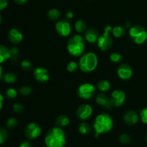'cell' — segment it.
<instances>
[{
    "instance_id": "1",
    "label": "cell",
    "mask_w": 147,
    "mask_h": 147,
    "mask_svg": "<svg viewBox=\"0 0 147 147\" xmlns=\"http://www.w3.org/2000/svg\"><path fill=\"white\" fill-rule=\"evenodd\" d=\"M45 143L47 147H65L66 144L65 133L62 128L53 127L47 131Z\"/></svg>"
},
{
    "instance_id": "2",
    "label": "cell",
    "mask_w": 147,
    "mask_h": 147,
    "mask_svg": "<svg viewBox=\"0 0 147 147\" xmlns=\"http://www.w3.org/2000/svg\"><path fill=\"white\" fill-rule=\"evenodd\" d=\"M93 127L96 131L95 136H98L101 134L108 133L113 127V119L109 113H100L95 119Z\"/></svg>"
},
{
    "instance_id": "3",
    "label": "cell",
    "mask_w": 147,
    "mask_h": 147,
    "mask_svg": "<svg viewBox=\"0 0 147 147\" xmlns=\"http://www.w3.org/2000/svg\"><path fill=\"white\" fill-rule=\"evenodd\" d=\"M86 48V40L80 34H76L72 36L67 43V50L70 55L79 57L84 53Z\"/></svg>"
},
{
    "instance_id": "4",
    "label": "cell",
    "mask_w": 147,
    "mask_h": 147,
    "mask_svg": "<svg viewBox=\"0 0 147 147\" xmlns=\"http://www.w3.org/2000/svg\"><path fill=\"white\" fill-rule=\"evenodd\" d=\"M98 60L96 53L88 52L80 56L78 61L79 68L83 73H90L97 68Z\"/></svg>"
},
{
    "instance_id": "5",
    "label": "cell",
    "mask_w": 147,
    "mask_h": 147,
    "mask_svg": "<svg viewBox=\"0 0 147 147\" xmlns=\"http://www.w3.org/2000/svg\"><path fill=\"white\" fill-rule=\"evenodd\" d=\"M131 40L137 45H142L147 40V31L141 25L131 26L129 31Z\"/></svg>"
},
{
    "instance_id": "6",
    "label": "cell",
    "mask_w": 147,
    "mask_h": 147,
    "mask_svg": "<svg viewBox=\"0 0 147 147\" xmlns=\"http://www.w3.org/2000/svg\"><path fill=\"white\" fill-rule=\"evenodd\" d=\"M112 29L113 27L111 26H106L104 29V32L99 36L97 41V45L102 51H106L109 50L113 45V37L110 34V32H111Z\"/></svg>"
},
{
    "instance_id": "7",
    "label": "cell",
    "mask_w": 147,
    "mask_h": 147,
    "mask_svg": "<svg viewBox=\"0 0 147 147\" xmlns=\"http://www.w3.org/2000/svg\"><path fill=\"white\" fill-rule=\"evenodd\" d=\"M96 88L94 85L89 83H85L80 85L77 90L78 96L82 99L88 100L96 95Z\"/></svg>"
},
{
    "instance_id": "8",
    "label": "cell",
    "mask_w": 147,
    "mask_h": 147,
    "mask_svg": "<svg viewBox=\"0 0 147 147\" xmlns=\"http://www.w3.org/2000/svg\"><path fill=\"white\" fill-rule=\"evenodd\" d=\"M41 127L38 123H36L32 122L30 123L26 126L25 130H24V135L26 138L29 140H34L39 137L41 134Z\"/></svg>"
},
{
    "instance_id": "9",
    "label": "cell",
    "mask_w": 147,
    "mask_h": 147,
    "mask_svg": "<svg viewBox=\"0 0 147 147\" xmlns=\"http://www.w3.org/2000/svg\"><path fill=\"white\" fill-rule=\"evenodd\" d=\"M55 30L57 34L61 37H68L72 32V26L70 23L66 20H61L55 24Z\"/></svg>"
},
{
    "instance_id": "10",
    "label": "cell",
    "mask_w": 147,
    "mask_h": 147,
    "mask_svg": "<svg viewBox=\"0 0 147 147\" xmlns=\"http://www.w3.org/2000/svg\"><path fill=\"white\" fill-rule=\"evenodd\" d=\"M126 100V93L121 90H115L111 93L110 101L112 106L120 107L123 106Z\"/></svg>"
},
{
    "instance_id": "11",
    "label": "cell",
    "mask_w": 147,
    "mask_h": 147,
    "mask_svg": "<svg viewBox=\"0 0 147 147\" xmlns=\"http://www.w3.org/2000/svg\"><path fill=\"white\" fill-rule=\"evenodd\" d=\"M92 114H93V108L88 103L80 105L76 111V116L82 121H86L90 119Z\"/></svg>"
},
{
    "instance_id": "12",
    "label": "cell",
    "mask_w": 147,
    "mask_h": 147,
    "mask_svg": "<svg viewBox=\"0 0 147 147\" xmlns=\"http://www.w3.org/2000/svg\"><path fill=\"white\" fill-rule=\"evenodd\" d=\"M117 75L121 80H128L133 76V70L127 63H121L117 68Z\"/></svg>"
},
{
    "instance_id": "13",
    "label": "cell",
    "mask_w": 147,
    "mask_h": 147,
    "mask_svg": "<svg viewBox=\"0 0 147 147\" xmlns=\"http://www.w3.org/2000/svg\"><path fill=\"white\" fill-rule=\"evenodd\" d=\"M34 78L40 83H46L50 79V73L48 70L42 67H36L33 73Z\"/></svg>"
},
{
    "instance_id": "14",
    "label": "cell",
    "mask_w": 147,
    "mask_h": 147,
    "mask_svg": "<svg viewBox=\"0 0 147 147\" xmlns=\"http://www.w3.org/2000/svg\"><path fill=\"white\" fill-rule=\"evenodd\" d=\"M139 119V115L134 110L128 111L123 116V121L128 126H134L136 124Z\"/></svg>"
},
{
    "instance_id": "15",
    "label": "cell",
    "mask_w": 147,
    "mask_h": 147,
    "mask_svg": "<svg viewBox=\"0 0 147 147\" xmlns=\"http://www.w3.org/2000/svg\"><path fill=\"white\" fill-rule=\"evenodd\" d=\"M8 39L12 44H20L23 40V34L18 29L12 28L9 30L8 33Z\"/></svg>"
},
{
    "instance_id": "16",
    "label": "cell",
    "mask_w": 147,
    "mask_h": 147,
    "mask_svg": "<svg viewBox=\"0 0 147 147\" xmlns=\"http://www.w3.org/2000/svg\"><path fill=\"white\" fill-rule=\"evenodd\" d=\"M100 36L98 31L94 28H89L87 29L84 33V38L88 42L91 43V44H95L97 42L98 37Z\"/></svg>"
},
{
    "instance_id": "17",
    "label": "cell",
    "mask_w": 147,
    "mask_h": 147,
    "mask_svg": "<svg viewBox=\"0 0 147 147\" xmlns=\"http://www.w3.org/2000/svg\"><path fill=\"white\" fill-rule=\"evenodd\" d=\"M96 101L98 104L101 106H103L106 109H110L113 107L111 103L110 98H108V96L104 93L100 92V93L96 95Z\"/></svg>"
},
{
    "instance_id": "18",
    "label": "cell",
    "mask_w": 147,
    "mask_h": 147,
    "mask_svg": "<svg viewBox=\"0 0 147 147\" xmlns=\"http://www.w3.org/2000/svg\"><path fill=\"white\" fill-rule=\"evenodd\" d=\"M11 57L10 50L6 46L0 44V64L9 60Z\"/></svg>"
},
{
    "instance_id": "19",
    "label": "cell",
    "mask_w": 147,
    "mask_h": 147,
    "mask_svg": "<svg viewBox=\"0 0 147 147\" xmlns=\"http://www.w3.org/2000/svg\"><path fill=\"white\" fill-rule=\"evenodd\" d=\"M69 123H70V119H69L68 116L64 114L58 116L55 120V125L57 127H65Z\"/></svg>"
},
{
    "instance_id": "20",
    "label": "cell",
    "mask_w": 147,
    "mask_h": 147,
    "mask_svg": "<svg viewBox=\"0 0 147 147\" xmlns=\"http://www.w3.org/2000/svg\"><path fill=\"white\" fill-rule=\"evenodd\" d=\"M112 35L114 36L116 38H120V37H123L126 33V28L123 27V26L118 25L116 27H113L111 30Z\"/></svg>"
},
{
    "instance_id": "21",
    "label": "cell",
    "mask_w": 147,
    "mask_h": 147,
    "mask_svg": "<svg viewBox=\"0 0 147 147\" xmlns=\"http://www.w3.org/2000/svg\"><path fill=\"white\" fill-rule=\"evenodd\" d=\"M75 30L77 32L78 34L85 33L87 30V24L86 21L83 20H78L75 23Z\"/></svg>"
},
{
    "instance_id": "22",
    "label": "cell",
    "mask_w": 147,
    "mask_h": 147,
    "mask_svg": "<svg viewBox=\"0 0 147 147\" xmlns=\"http://www.w3.org/2000/svg\"><path fill=\"white\" fill-rule=\"evenodd\" d=\"M97 88L101 93H106L111 89V83L109 80H100L97 83Z\"/></svg>"
},
{
    "instance_id": "23",
    "label": "cell",
    "mask_w": 147,
    "mask_h": 147,
    "mask_svg": "<svg viewBox=\"0 0 147 147\" xmlns=\"http://www.w3.org/2000/svg\"><path fill=\"white\" fill-rule=\"evenodd\" d=\"M78 131L83 135L89 134L91 133L92 127L89 123L86 122H82L78 126Z\"/></svg>"
},
{
    "instance_id": "24",
    "label": "cell",
    "mask_w": 147,
    "mask_h": 147,
    "mask_svg": "<svg viewBox=\"0 0 147 147\" xmlns=\"http://www.w3.org/2000/svg\"><path fill=\"white\" fill-rule=\"evenodd\" d=\"M47 17L50 20L56 21L60 18L61 14H60V11L57 9H50L47 12Z\"/></svg>"
},
{
    "instance_id": "25",
    "label": "cell",
    "mask_w": 147,
    "mask_h": 147,
    "mask_svg": "<svg viewBox=\"0 0 147 147\" xmlns=\"http://www.w3.org/2000/svg\"><path fill=\"white\" fill-rule=\"evenodd\" d=\"M3 80L7 83H14L17 80V77L14 73L8 72L3 75Z\"/></svg>"
},
{
    "instance_id": "26",
    "label": "cell",
    "mask_w": 147,
    "mask_h": 147,
    "mask_svg": "<svg viewBox=\"0 0 147 147\" xmlns=\"http://www.w3.org/2000/svg\"><path fill=\"white\" fill-rule=\"evenodd\" d=\"M79 68V65L75 61H70V63H67V66H66V69L70 73H75L78 70Z\"/></svg>"
},
{
    "instance_id": "27",
    "label": "cell",
    "mask_w": 147,
    "mask_h": 147,
    "mask_svg": "<svg viewBox=\"0 0 147 147\" xmlns=\"http://www.w3.org/2000/svg\"><path fill=\"white\" fill-rule=\"evenodd\" d=\"M8 139V132L7 129L0 127V145L4 144Z\"/></svg>"
},
{
    "instance_id": "28",
    "label": "cell",
    "mask_w": 147,
    "mask_h": 147,
    "mask_svg": "<svg viewBox=\"0 0 147 147\" xmlns=\"http://www.w3.org/2000/svg\"><path fill=\"white\" fill-rule=\"evenodd\" d=\"M123 60V57L118 53H113L110 55V60L113 63H119Z\"/></svg>"
},
{
    "instance_id": "29",
    "label": "cell",
    "mask_w": 147,
    "mask_h": 147,
    "mask_svg": "<svg viewBox=\"0 0 147 147\" xmlns=\"http://www.w3.org/2000/svg\"><path fill=\"white\" fill-rule=\"evenodd\" d=\"M10 52H11V57H10V60H11L12 61L17 60L19 57V55H20V50H19L18 47H11L10 49Z\"/></svg>"
},
{
    "instance_id": "30",
    "label": "cell",
    "mask_w": 147,
    "mask_h": 147,
    "mask_svg": "<svg viewBox=\"0 0 147 147\" xmlns=\"http://www.w3.org/2000/svg\"><path fill=\"white\" fill-rule=\"evenodd\" d=\"M5 95L7 98H9L14 99L17 96V91L14 88H8L6 90Z\"/></svg>"
},
{
    "instance_id": "31",
    "label": "cell",
    "mask_w": 147,
    "mask_h": 147,
    "mask_svg": "<svg viewBox=\"0 0 147 147\" xmlns=\"http://www.w3.org/2000/svg\"><path fill=\"white\" fill-rule=\"evenodd\" d=\"M17 123H18V122H17V119H16L15 118L11 117L9 118V119L7 121L6 125H7V127L8 128V129H14V128L17 126Z\"/></svg>"
},
{
    "instance_id": "32",
    "label": "cell",
    "mask_w": 147,
    "mask_h": 147,
    "mask_svg": "<svg viewBox=\"0 0 147 147\" xmlns=\"http://www.w3.org/2000/svg\"><path fill=\"white\" fill-rule=\"evenodd\" d=\"M32 92V89L31 87H30V86H24L20 88V94L22 95V96H29V95L31 94Z\"/></svg>"
},
{
    "instance_id": "33",
    "label": "cell",
    "mask_w": 147,
    "mask_h": 147,
    "mask_svg": "<svg viewBox=\"0 0 147 147\" xmlns=\"http://www.w3.org/2000/svg\"><path fill=\"white\" fill-rule=\"evenodd\" d=\"M119 141L123 144H128L131 141V136L128 134H123L119 137Z\"/></svg>"
},
{
    "instance_id": "34",
    "label": "cell",
    "mask_w": 147,
    "mask_h": 147,
    "mask_svg": "<svg viewBox=\"0 0 147 147\" xmlns=\"http://www.w3.org/2000/svg\"><path fill=\"white\" fill-rule=\"evenodd\" d=\"M21 67L23 70H26V71H30L32 69V65L29 60H24L21 62Z\"/></svg>"
},
{
    "instance_id": "35",
    "label": "cell",
    "mask_w": 147,
    "mask_h": 147,
    "mask_svg": "<svg viewBox=\"0 0 147 147\" xmlns=\"http://www.w3.org/2000/svg\"><path fill=\"white\" fill-rule=\"evenodd\" d=\"M139 117H140V119L142 121V123L147 125V107L144 108V109H143L141 111Z\"/></svg>"
},
{
    "instance_id": "36",
    "label": "cell",
    "mask_w": 147,
    "mask_h": 147,
    "mask_svg": "<svg viewBox=\"0 0 147 147\" xmlns=\"http://www.w3.org/2000/svg\"><path fill=\"white\" fill-rule=\"evenodd\" d=\"M12 109L16 113H22V112L24 111V106L21 103H16L13 105Z\"/></svg>"
},
{
    "instance_id": "37",
    "label": "cell",
    "mask_w": 147,
    "mask_h": 147,
    "mask_svg": "<svg viewBox=\"0 0 147 147\" xmlns=\"http://www.w3.org/2000/svg\"><path fill=\"white\" fill-rule=\"evenodd\" d=\"M9 0H0V10H3L8 6Z\"/></svg>"
},
{
    "instance_id": "38",
    "label": "cell",
    "mask_w": 147,
    "mask_h": 147,
    "mask_svg": "<svg viewBox=\"0 0 147 147\" xmlns=\"http://www.w3.org/2000/svg\"><path fill=\"white\" fill-rule=\"evenodd\" d=\"M20 147H32V143L28 140L24 141L21 143V144L20 145Z\"/></svg>"
},
{
    "instance_id": "39",
    "label": "cell",
    "mask_w": 147,
    "mask_h": 147,
    "mask_svg": "<svg viewBox=\"0 0 147 147\" xmlns=\"http://www.w3.org/2000/svg\"><path fill=\"white\" fill-rule=\"evenodd\" d=\"M74 14H73V12L71 11H67V12L65 13V17L68 20H71L72 18L73 17Z\"/></svg>"
},
{
    "instance_id": "40",
    "label": "cell",
    "mask_w": 147,
    "mask_h": 147,
    "mask_svg": "<svg viewBox=\"0 0 147 147\" xmlns=\"http://www.w3.org/2000/svg\"><path fill=\"white\" fill-rule=\"evenodd\" d=\"M14 1L16 4H19V5H23L27 2V0H14Z\"/></svg>"
},
{
    "instance_id": "41",
    "label": "cell",
    "mask_w": 147,
    "mask_h": 147,
    "mask_svg": "<svg viewBox=\"0 0 147 147\" xmlns=\"http://www.w3.org/2000/svg\"><path fill=\"white\" fill-rule=\"evenodd\" d=\"M3 101H4V97H3L2 95L0 93V111H1V109H2Z\"/></svg>"
},
{
    "instance_id": "42",
    "label": "cell",
    "mask_w": 147,
    "mask_h": 147,
    "mask_svg": "<svg viewBox=\"0 0 147 147\" xmlns=\"http://www.w3.org/2000/svg\"><path fill=\"white\" fill-rule=\"evenodd\" d=\"M2 67H1V66L0 65V80H1V79H3V74H2Z\"/></svg>"
},
{
    "instance_id": "43",
    "label": "cell",
    "mask_w": 147,
    "mask_h": 147,
    "mask_svg": "<svg viewBox=\"0 0 147 147\" xmlns=\"http://www.w3.org/2000/svg\"><path fill=\"white\" fill-rule=\"evenodd\" d=\"M1 14H0V24H1Z\"/></svg>"
},
{
    "instance_id": "44",
    "label": "cell",
    "mask_w": 147,
    "mask_h": 147,
    "mask_svg": "<svg viewBox=\"0 0 147 147\" xmlns=\"http://www.w3.org/2000/svg\"><path fill=\"white\" fill-rule=\"evenodd\" d=\"M146 142H147V134H146Z\"/></svg>"
}]
</instances>
